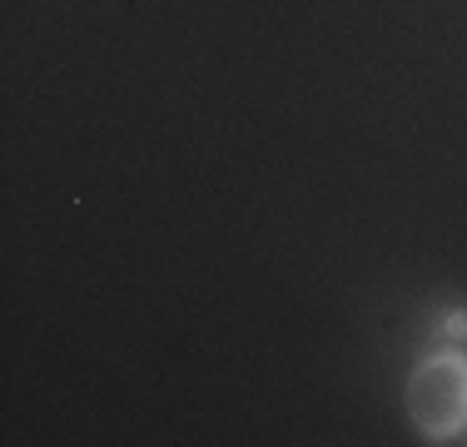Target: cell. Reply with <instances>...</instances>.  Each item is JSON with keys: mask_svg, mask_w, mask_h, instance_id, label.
I'll return each instance as SVG.
<instances>
[{"mask_svg": "<svg viewBox=\"0 0 467 447\" xmlns=\"http://www.w3.org/2000/svg\"><path fill=\"white\" fill-rule=\"evenodd\" d=\"M408 412L418 432L432 442H448L467 422V363L462 358H428L408 383Z\"/></svg>", "mask_w": 467, "mask_h": 447, "instance_id": "obj_1", "label": "cell"}, {"mask_svg": "<svg viewBox=\"0 0 467 447\" xmlns=\"http://www.w3.org/2000/svg\"><path fill=\"white\" fill-rule=\"evenodd\" d=\"M448 442H467V422H462V428H458V432H452V438H448Z\"/></svg>", "mask_w": 467, "mask_h": 447, "instance_id": "obj_2", "label": "cell"}]
</instances>
